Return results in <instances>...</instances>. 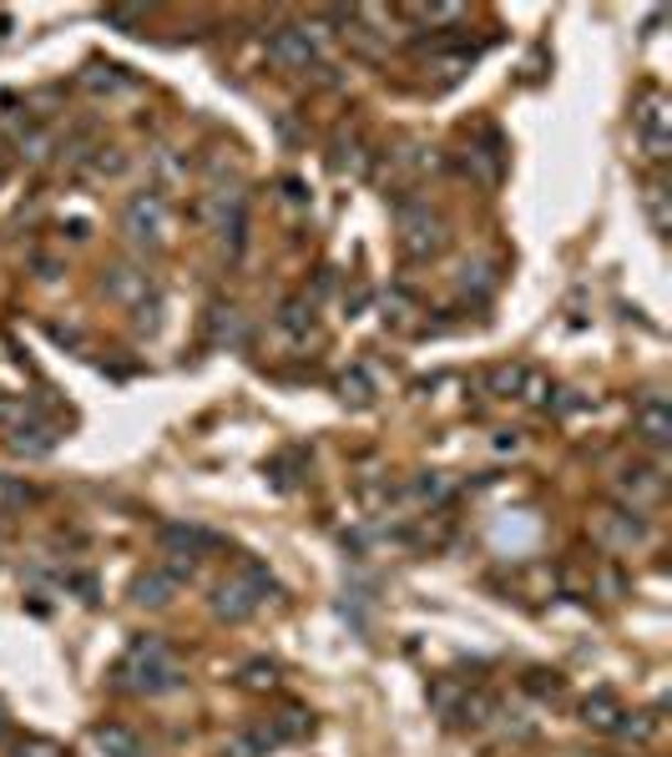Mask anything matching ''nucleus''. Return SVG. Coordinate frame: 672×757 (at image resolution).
<instances>
[{"label": "nucleus", "instance_id": "19", "mask_svg": "<svg viewBox=\"0 0 672 757\" xmlns=\"http://www.w3.org/2000/svg\"><path fill=\"white\" fill-rule=\"evenodd\" d=\"M96 747L107 757H142V743H137L132 727H117V722H102L96 727Z\"/></svg>", "mask_w": 672, "mask_h": 757}, {"label": "nucleus", "instance_id": "32", "mask_svg": "<svg viewBox=\"0 0 672 757\" xmlns=\"http://www.w3.org/2000/svg\"><path fill=\"white\" fill-rule=\"evenodd\" d=\"M152 162H157V172H162V178H168V182H172V178H182V172H188V167H182V162H178V157H172V152H168V147H162V152H157V157H152Z\"/></svg>", "mask_w": 672, "mask_h": 757}, {"label": "nucleus", "instance_id": "12", "mask_svg": "<svg viewBox=\"0 0 672 757\" xmlns=\"http://www.w3.org/2000/svg\"><path fill=\"white\" fill-rule=\"evenodd\" d=\"M370 162H374V152L364 147L360 131H339L334 147H329V167H334L339 178H364V172H370Z\"/></svg>", "mask_w": 672, "mask_h": 757}, {"label": "nucleus", "instance_id": "5", "mask_svg": "<svg viewBox=\"0 0 672 757\" xmlns=\"http://www.w3.org/2000/svg\"><path fill=\"white\" fill-rule=\"evenodd\" d=\"M632 137L642 142V152H648L652 162H668L672 157V102H668V92H658V86H642V92H637Z\"/></svg>", "mask_w": 672, "mask_h": 757}, {"label": "nucleus", "instance_id": "14", "mask_svg": "<svg viewBox=\"0 0 672 757\" xmlns=\"http://www.w3.org/2000/svg\"><path fill=\"white\" fill-rule=\"evenodd\" d=\"M172 596H178V580H172L162 566L142 571V576L132 580V601L147 606V611H162V606H172Z\"/></svg>", "mask_w": 672, "mask_h": 757}, {"label": "nucleus", "instance_id": "27", "mask_svg": "<svg viewBox=\"0 0 672 757\" xmlns=\"http://www.w3.org/2000/svg\"><path fill=\"white\" fill-rule=\"evenodd\" d=\"M409 21L415 25H456V21H466V6H409Z\"/></svg>", "mask_w": 672, "mask_h": 757}, {"label": "nucleus", "instance_id": "29", "mask_svg": "<svg viewBox=\"0 0 672 757\" xmlns=\"http://www.w3.org/2000/svg\"><path fill=\"white\" fill-rule=\"evenodd\" d=\"M15 757H72L61 743H51V737H21L15 743Z\"/></svg>", "mask_w": 672, "mask_h": 757}, {"label": "nucleus", "instance_id": "35", "mask_svg": "<svg viewBox=\"0 0 672 757\" xmlns=\"http://www.w3.org/2000/svg\"><path fill=\"white\" fill-rule=\"evenodd\" d=\"M0 733H6V712H0Z\"/></svg>", "mask_w": 672, "mask_h": 757}, {"label": "nucleus", "instance_id": "30", "mask_svg": "<svg viewBox=\"0 0 672 757\" xmlns=\"http://www.w3.org/2000/svg\"><path fill=\"white\" fill-rule=\"evenodd\" d=\"M460 288H476V294H491V288H495V268H491V263H476V268H470V263H466V273H460Z\"/></svg>", "mask_w": 672, "mask_h": 757}, {"label": "nucleus", "instance_id": "3", "mask_svg": "<svg viewBox=\"0 0 672 757\" xmlns=\"http://www.w3.org/2000/svg\"><path fill=\"white\" fill-rule=\"evenodd\" d=\"M274 591H278V580L268 576V566L243 561L228 580H217V586H213V616H217V621H248V616L258 611V606H264Z\"/></svg>", "mask_w": 672, "mask_h": 757}, {"label": "nucleus", "instance_id": "9", "mask_svg": "<svg viewBox=\"0 0 672 757\" xmlns=\"http://www.w3.org/2000/svg\"><path fill=\"white\" fill-rule=\"evenodd\" d=\"M617 495L627 500V510H648L662 500V490H668V480H662V465H627V470H617Z\"/></svg>", "mask_w": 672, "mask_h": 757}, {"label": "nucleus", "instance_id": "25", "mask_svg": "<svg viewBox=\"0 0 672 757\" xmlns=\"http://www.w3.org/2000/svg\"><path fill=\"white\" fill-rule=\"evenodd\" d=\"M450 495H456V486H450V475H440V470H425L420 480H415V500H420V505H445Z\"/></svg>", "mask_w": 672, "mask_h": 757}, {"label": "nucleus", "instance_id": "23", "mask_svg": "<svg viewBox=\"0 0 672 757\" xmlns=\"http://www.w3.org/2000/svg\"><path fill=\"white\" fill-rule=\"evenodd\" d=\"M243 333H248V323H243V308L217 303V308H213V329H207V339H213V343H243Z\"/></svg>", "mask_w": 672, "mask_h": 757}, {"label": "nucleus", "instance_id": "15", "mask_svg": "<svg viewBox=\"0 0 672 757\" xmlns=\"http://www.w3.org/2000/svg\"><path fill=\"white\" fill-rule=\"evenodd\" d=\"M82 86L86 92H96V96H117V92H132V76L121 72V66H102V61H92V66H86L82 72Z\"/></svg>", "mask_w": 672, "mask_h": 757}, {"label": "nucleus", "instance_id": "33", "mask_svg": "<svg viewBox=\"0 0 672 757\" xmlns=\"http://www.w3.org/2000/svg\"><path fill=\"white\" fill-rule=\"evenodd\" d=\"M107 25H121V31H132V25H142V11H117V6H111V11H107Z\"/></svg>", "mask_w": 672, "mask_h": 757}, {"label": "nucleus", "instance_id": "31", "mask_svg": "<svg viewBox=\"0 0 672 757\" xmlns=\"http://www.w3.org/2000/svg\"><path fill=\"white\" fill-rule=\"evenodd\" d=\"M278 682V667L274 662H248L243 667V686H253V692H264V686Z\"/></svg>", "mask_w": 672, "mask_h": 757}, {"label": "nucleus", "instance_id": "10", "mask_svg": "<svg viewBox=\"0 0 672 757\" xmlns=\"http://www.w3.org/2000/svg\"><path fill=\"white\" fill-rule=\"evenodd\" d=\"M6 445H11L15 455H25V460H41V455H51L61 445V429L51 425V419L31 415V419H21V425L6 429Z\"/></svg>", "mask_w": 672, "mask_h": 757}, {"label": "nucleus", "instance_id": "16", "mask_svg": "<svg viewBox=\"0 0 672 757\" xmlns=\"http://www.w3.org/2000/svg\"><path fill=\"white\" fill-rule=\"evenodd\" d=\"M642 207H648L652 233L668 237L672 233V188L668 182H648V188H642Z\"/></svg>", "mask_w": 672, "mask_h": 757}, {"label": "nucleus", "instance_id": "20", "mask_svg": "<svg viewBox=\"0 0 672 757\" xmlns=\"http://www.w3.org/2000/svg\"><path fill=\"white\" fill-rule=\"evenodd\" d=\"M460 167H466L480 188H495V182H501V152H491V147H466Z\"/></svg>", "mask_w": 672, "mask_h": 757}, {"label": "nucleus", "instance_id": "22", "mask_svg": "<svg viewBox=\"0 0 672 757\" xmlns=\"http://www.w3.org/2000/svg\"><path fill=\"white\" fill-rule=\"evenodd\" d=\"M278 329H284L288 339H309V329H313V298H288V303L278 308Z\"/></svg>", "mask_w": 672, "mask_h": 757}, {"label": "nucleus", "instance_id": "18", "mask_svg": "<svg viewBox=\"0 0 672 757\" xmlns=\"http://www.w3.org/2000/svg\"><path fill=\"white\" fill-rule=\"evenodd\" d=\"M526 369L531 364H516V359H511V364H491L486 369V390H491L495 399H516L521 384H526Z\"/></svg>", "mask_w": 672, "mask_h": 757}, {"label": "nucleus", "instance_id": "6", "mask_svg": "<svg viewBox=\"0 0 672 757\" xmlns=\"http://www.w3.org/2000/svg\"><path fill=\"white\" fill-rule=\"evenodd\" d=\"M268 61L278 72H309V66H319V41H313L309 25H274Z\"/></svg>", "mask_w": 672, "mask_h": 757}, {"label": "nucleus", "instance_id": "11", "mask_svg": "<svg viewBox=\"0 0 672 757\" xmlns=\"http://www.w3.org/2000/svg\"><path fill=\"white\" fill-rule=\"evenodd\" d=\"M157 541H162V556H182V561H198V556H207V551H217V535L213 531H203V525H162L157 531Z\"/></svg>", "mask_w": 672, "mask_h": 757}, {"label": "nucleus", "instance_id": "36", "mask_svg": "<svg viewBox=\"0 0 672 757\" xmlns=\"http://www.w3.org/2000/svg\"><path fill=\"white\" fill-rule=\"evenodd\" d=\"M142 757H147V753H142Z\"/></svg>", "mask_w": 672, "mask_h": 757}, {"label": "nucleus", "instance_id": "1", "mask_svg": "<svg viewBox=\"0 0 672 757\" xmlns=\"http://www.w3.org/2000/svg\"><path fill=\"white\" fill-rule=\"evenodd\" d=\"M117 686H127L137 697H162V692H178L182 686V667L168 641L147 631V637H137L132 647H127V657H121Z\"/></svg>", "mask_w": 672, "mask_h": 757}, {"label": "nucleus", "instance_id": "7", "mask_svg": "<svg viewBox=\"0 0 672 757\" xmlns=\"http://www.w3.org/2000/svg\"><path fill=\"white\" fill-rule=\"evenodd\" d=\"M632 435L648 445V450H668L672 445V404H668V394H658V390H648L642 399L632 404Z\"/></svg>", "mask_w": 672, "mask_h": 757}, {"label": "nucleus", "instance_id": "8", "mask_svg": "<svg viewBox=\"0 0 672 757\" xmlns=\"http://www.w3.org/2000/svg\"><path fill=\"white\" fill-rule=\"evenodd\" d=\"M102 294H107L111 303H121L127 313H137L142 303H152V298H157V284L147 278V268H132V263H111V268L102 273Z\"/></svg>", "mask_w": 672, "mask_h": 757}, {"label": "nucleus", "instance_id": "4", "mask_svg": "<svg viewBox=\"0 0 672 757\" xmlns=\"http://www.w3.org/2000/svg\"><path fill=\"white\" fill-rule=\"evenodd\" d=\"M121 233H127V243L142 248V253L168 248L172 207H168V198H162V188H142V192H132V198L121 202Z\"/></svg>", "mask_w": 672, "mask_h": 757}, {"label": "nucleus", "instance_id": "17", "mask_svg": "<svg viewBox=\"0 0 672 757\" xmlns=\"http://www.w3.org/2000/svg\"><path fill=\"white\" fill-rule=\"evenodd\" d=\"M617 717H622V702H617L612 692H591V697L582 702V722H587V727H597V733H612Z\"/></svg>", "mask_w": 672, "mask_h": 757}, {"label": "nucleus", "instance_id": "2", "mask_svg": "<svg viewBox=\"0 0 672 757\" xmlns=\"http://www.w3.org/2000/svg\"><path fill=\"white\" fill-rule=\"evenodd\" d=\"M395 227H399V253L409 263L440 258L445 243H450L440 207H430V198H415V192H395Z\"/></svg>", "mask_w": 672, "mask_h": 757}, {"label": "nucleus", "instance_id": "24", "mask_svg": "<svg viewBox=\"0 0 672 757\" xmlns=\"http://www.w3.org/2000/svg\"><path fill=\"white\" fill-rule=\"evenodd\" d=\"M15 152H21L25 162H46V157L56 152V137H51L46 127H36V121H31V127L15 137Z\"/></svg>", "mask_w": 672, "mask_h": 757}, {"label": "nucleus", "instance_id": "34", "mask_svg": "<svg viewBox=\"0 0 672 757\" xmlns=\"http://www.w3.org/2000/svg\"><path fill=\"white\" fill-rule=\"evenodd\" d=\"M531 686H536V692H552V697H556V692H562V676H556V672H531Z\"/></svg>", "mask_w": 672, "mask_h": 757}, {"label": "nucleus", "instance_id": "21", "mask_svg": "<svg viewBox=\"0 0 672 757\" xmlns=\"http://www.w3.org/2000/svg\"><path fill=\"white\" fill-rule=\"evenodd\" d=\"M334 394L349 404V409H370V404H374V384H370V374H364V369H349V374H339L334 378Z\"/></svg>", "mask_w": 672, "mask_h": 757}, {"label": "nucleus", "instance_id": "28", "mask_svg": "<svg viewBox=\"0 0 672 757\" xmlns=\"http://www.w3.org/2000/svg\"><path fill=\"white\" fill-rule=\"evenodd\" d=\"M86 167H92V178H117L121 167H127V157H121L117 147H96L92 162H86Z\"/></svg>", "mask_w": 672, "mask_h": 757}, {"label": "nucleus", "instance_id": "13", "mask_svg": "<svg viewBox=\"0 0 672 757\" xmlns=\"http://www.w3.org/2000/svg\"><path fill=\"white\" fill-rule=\"evenodd\" d=\"M601 535H612L617 545H648L652 541V525H648V515L642 510H627V505H617L612 515H601Z\"/></svg>", "mask_w": 672, "mask_h": 757}, {"label": "nucleus", "instance_id": "26", "mask_svg": "<svg viewBox=\"0 0 672 757\" xmlns=\"http://www.w3.org/2000/svg\"><path fill=\"white\" fill-rule=\"evenodd\" d=\"M612 733L627 737V743H648V737L658 733V717H652V712H627V707H622V717H617Z\"/></svg>", "mask_w": 672, "mask_h": 757}]
</instances>
